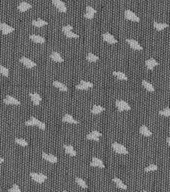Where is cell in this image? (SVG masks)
<instances>
[{"label": "cell", "mask_w": 170, "mask_h": 192, "mask_svg": "<svg viewBox=\"0 0 170 192\" xmlns=\"http://www.w3.org/2000/svg\"><path fill=\"white\" fill-rule=\"evenodd\" d=\"M64 149H65V152H66L68 155L70 156H76V151L74 150V148H73V146H71V145H68V144H65L64 145Z\"/></svg>", "instance_id": "obj_24"}, {"label": "cell", "mask_w": 170, "mask_h": 192, "mask_svg": "<svg viewBox=\"0 0 170 192\" xmlns=\"http://www.w3.org/2000/svg\"><path fill=\"white\" fill-rule=\"evenodd\" d=\"M159 114L161 116H165V117H170V108H165L159 111Z\"/></svg>", "instance_id": "obj_36"}, {"label": "cell", "mask_w": 170, "mask_h": 192, "mask_svg": "<svg viewBox=\"0 0 170 192\" xmlns=\"http://www.w3.org/2000/svg\"><path fill=\"white\" fill-rule=\"evenodd\" d=\"M29 38H30V40H32L33 42H35V43L43 44L44 42H45V38L42 36H39V35L31 34L30 36H29Z\"/></svg>", "instance_id": "obj_19"}, {"label": "cell", "mask_w": 170, "mask_h": 192, "mask_svg": "<svg viewBox=\"0 0 170 192\" xmlns=\"http://www.w3.org/2000/svg\"><path fill=\"white\" fill-rule=\"evenodd\" d=\"M64 192H67V191H64Z\"/></svg>", "instance_id": "obj_46"}, {"label": "cell", "mask_w": 170, "mask_h": 192, "mask_svg": "<svg viewBox=\"0 0 170 192\" xmlns=\"http://www.w3.org/2000/svg\"><path fill=\"white\" fill-rule=\"evenodd\" d=\"M126 42L128 44H129V46L132 48V49L134 50H138V51H141L143 48H142V46L140 45L139 43H138L136 40H133V39H126Z\"/></svg>", "instance_id": "obj_8"}, {"label": "cell", "mask_w": 170, "mask_h": 192, "mask_svg": "<svg viewBox=\"0 0 170 192\" xmlns=\"http://www.w3.org/2000/svg\"><path fill=\"white\" fill-rule=\"evenodd\" d=\"M0 191H1V188H0Z\"/></svg>", "instance_id": "obj_45"}, {"label": "cell", "mask_w": 170, "mask_h": 192, "mask_svg": "<svg viewBox=\"0 0 170 192\" xmlns=\"http://www.w3.org/2000/svg\"><path fill=\"white\" fill-rule=\"evenodd\" d=\"M90 166L92 167H99V168H105V165L102 162V160H100L99 158L97 157H93L91 160V163H90Z\"/></svg>", "instance_id": "obj_12"}, {"label": "cell", "mask_w": 170, "mask_h": 192, "mask_svg": "<svg viewBox=\"0 0 170 192\" xmlns=\"http://www.w3.org/2000/svg\"><path fill=\"white\" fill-rule=\"evenodd\" d=\"M105 110V108H104L103 106H101V105H94L93 107H92L91 109V112L93 113V114H99V113L103 112V111Z\"/></svg>", "instance_id": "obj_28"}, {"label": "cell", "mask_w": 170, "mask_h": 192, "mask_svg": "<svg viewBox=\"0 0 170 192\" xmlns=\"http://www.w3.org/2000/svg\"><path fill=\"white\" fill-rule=\"evenodd\" d=\"M124 16H125V18H126L127 20L133 21V22H139V21H140V18L138 17V16L136 15L134 12H132L131 10H129V9L125 10Z\"/></svg>", "instance_id": "obj_4"}, {"label": "cell", "mask_w": 170, "mask_h": 192, "mask_svg": "<svg viewBox=\"0 0 170 192\" xmlns=\"http://www.w3.org/2000/svg\"><path fill=\"white\" fill-rule=\"evenodd\" d=\"M30 176H31V178L37 183H43L44 181L47 179V176H46V175L41 174V173H36V172H31Z\"/></svg>", "instance_id": "obj_3"}, {"label": "cell", "mask_w": 170, "mask_h": 192, "mask_svg": "<svg viewBox=\"0 0 170 192\" xmlns=\"http://www.w3.org/2000/svg\"><path fill=\"white\" fill-rule=\"evenodd\" d=\"M96 14V10L91 6H87L86 7V13L84 14V17L87 19H93L94 15Z\"/></svg>", "instance_id": "obj_13"}, {"label": "cell", "mask_w": 170, "mask_h": 192, "mask_svg": "<svg viewBox=\"0 0 170 192\" xmlns=\"http://www.w3.org/2000/svg\"><path fill=\"white\" fill-rule=\"evenodd\" d=\"M4 103H5V104H8V105H11V104L19 105L20 104L19 100H17V99L14 98L13 96H10V95H8L5 99H4Z\"/></svg>", "instance_id": "obj_16"}, {"label": "cell", "mask_w": 170, "mask_h": 192, "mask_svg": "<svg viewBox=\"0 0 170 192\" xmlns=\"http://www.w3.org/2000/svg\"><path fill=\"white\" fill-rule=\"evenodd\" d=\"M39 123H40V121H39L37 118H35L34 116H32L30 119L27 120V121L25 122V125H27V126H38Z\"/></svg>", "instance_id": "obj_22"}, {"label": "cell", "mask_w": 170, "mask_h": 192, "mask_svg": "<svg viewBox=\"0 0 170 192\" xmlns=\"http://www.w3.org/2000/svg\"><path fill=\"white\" fill-rule=\"evenodd\" d=\"M166 142H167V144H168L169 146H170V138H167V139H166Z\"/></svg>", "instance_id": "obj_42"}, {"label": "cell", "mask_w": 170, "mask_h": 192, "mask_svg": "<svg viewBox=\"0 0 170 192\" xmlns=\"http://www.w3.org/2000/svg\"><path fill=\"white\" fill-rule=\"evenodd\" d=\"M32 24H33V26H35V27H43V26H45V25H47V22L39 18V19L33 20Z\"/></svg>", "instance_id": "obj_30"}, {"label": "cell", "mask_w": 170, "mask_h": 192, "mask_svg": "<svg viewBox=\"0 0 170 192\" xmlns=\"http://www.w3.org/2000/svg\"><path fill=\"white\" fill-rule=\"evenodd\" d=\"M0 73H1L2 75H4L5 77H7L8 75H9V71H8V69L6 68V67L2 66V65H0Z\"/></svg>", "instance_id": "obj_37"}, {"label": "cell", "mask_w": 170, "mask_h": 192, "mask_svg": "<svg viewBox=\"0 0 170 192\" xmlns=\"http://www.w3.org/2000/svg\"><path fill=\"white\" fill-rule=\"evenodd\" d=\"M158 65H159V63L157 62L154 58H149L145 61V66L148 70H153V68L158 66Z\"/></svg>", "instance_id": "obj_9"}, {"label": "cell", "mask_w": 170, "mask_h": 192, "mask_svg": "<svg viewBox=\"0 0 170 192\" xmlns=\"http://www.w3.org/2000/svg\"><path fill=\"white\" fill-rule=\"evenodd\" d=\"M50 58H51L53 61H55V62H58V63H62L64 61L63 57H62V56L60 55L58 52H52L51 55H50Z\"/></svg>", "instance_id": "obj_20"}, {"label": "cell", "mask_w": 170, "mask_h": 192, "mask_svg": "<svg viewBox=\"0 0 170 192\" xmlns=\"http://www.w3.org/2000/svg\"><path fill=\"white\" fill-rule=\"evenodd\" d=\"M3 162H4V159H3V158H2V157H0V164L3 163Z\"/></svg>", "instance_id": "obj_43"}, {"label": "cell", "mask_w": 170, "mask_h": 192, "mask_svg": "<svg viewBox=\"0 0 170 192\" xmlns=\"http://www.w3.org/2000/svg\"><path fill=\"white\" fill-rule=\"evenodd\" d=\"M53 85L55 86L56 88H58L59 90H61V91H64L66 92L67 90H68V88H67V86L63 84L62 82L60 81H53Z\"/></svg>", "instance_id": "obj_27"}, {"label": "cell", "mask_w": 170, "mask_h": 192, "mask_svg": "<svg viewBox=\"0 0 170 192\" xmlns=\"http://www.w3.org/2000/svg\"><path fill=\"white\" fill-rule=\"evenodd\" d=\"M93 86H94V85H93V83H92V82L82 80V81H81L80 83L77 84L76 88H77L78 90H87V89H90V88H92Z\"/></svg>", "instance_id": "obj_5"}, {"label": "cell", "mask_w": 170, "mask_h": 192, "mask_svg": "<svg viewBox=\"0 0 170 192\" xmlns=\"http://www.w3.org/2000/svg\"><path fill=\"white\" fill-rule=\"evenodd\" d=\"M142 85H143V87L149 92H153L155 90L154 86H153L150 82H148L147 80H142Z\"/></svg>", "instance_id": "obj_26"}, {"label": "cell", "mask_w": 170, "mask_h": 192, "mask_svg": "<svg viewBox=\"0 0 170 192\" xmlns=\"http://www.w3.org/2000/svg\"><path fill=\"white\" fill-rule=\"evenodd\" d=\"M0 29H1V31H2L3 34H9V33H11V32H13L14 31L13 27L9 26V25L6 24V23H4V22L0 23Z\"/></svg>", "instance_id": "obj_10"}, {"label": "cell", "mask_w": 170, "mask_h": 192, "mask_svg": "<svg viewBox=\"0 0 170 192\" xmlns=\"http://www.w3.org/2000/svg\"><path fill=\"white\" fill-rule=\"evenodd\" d=\"M157 169H158V166L155 165V164H151V165L147 166L144 170H145V172H151V171H156Z\"/></svg>", "instance_id": "obj_35"}, {"label": "cell", "mask_w": 170, "mask_h": 192, "mask_svg": "<svg viewBox=\"0 0 170 192\" xmlns=\"http://www.w3.org/2000/svg\"><path fill=\"white\" fill-rule=\"evenodd\" d=\"M65 34V36L67 37V38H79V35L78 34H76V33H74V32H67V33H64Z\"/></svg>", "instance_id": "obj_38"}, {"label": "cell", "mask_w": 170, "mask_h": 192, "mask_svg": "<svg viewBox=\"0 0 170 192\" xmlns=\"http://www.w3.org/2000/svg\"><path fill=\"white\" fill-rule=\"evenodd\" d=\"M42 158L44 160H46V161L50 162V163H56V162H57V160H58L56 156L52 155V154L45 153V152L42 153Z\"/></svg>", "instance_id": "obj_15"}, {"label": "cell", "mask_w": 170, "mask_h": 192, "mask_svg": "<svg viewBox=\"0 0 170 192\" xmlns=\"http://www.w3.org/2000/svg\"><path fill=\"white\" fill-rule=\"evenodd\" d=\"M153 27L156 29L157 31H162L163 29L167 28L168 24L167 23H159V22H153Z\"/></svg>", "instance_id": "obj_25"}, {"label": "cell", "mask_w": 170, "mask_h": 192, "mask_svg": "<svg viewBox=\"0 0 170 192\" xmlns=\"http://www.w3.org/2000/svg\"><path fill=\"white\" fill-rule=\"evenodd\" d=\"M139 132L142 135H144V136H147V137H149V136H151V135H152V132H151L145 125H142L141 127H140Z\"/></svg>", "instance_id": "obj_29"}, {"label": "cell", "mask_w": 170, "mask_h": 192, "mask_svg": "<svg viewBox=\"0 0 170 192\" xmlns=\"http://www.w3.org/2000/svg\"><path fill=\"white\" fill-rule=\"evenodd\" d=\"M112 148L115 152L118 153V154H127L128 153V150L126 149V147H125L124 145L120 144V143L114 142L112 144Z\"/></svg>", "instance_id": "obj_2"}, {"label": "cell", "mask_w": 170, "mask_h": 192, "mask_svg": "<svg viewBox=\"0 0 170 192\" xmlns=\"http://www.w3.org/2000/svg\"><path fill=\"white\" fill-rule=\"evenodd\" d=\"M38 127L40 128L41 130H45V128H46V126H45V123H44V122H41V121H40V123H39Z\"/></svg>", "instance_id": "obj_41"}, {"label": "cell", "mask_w": 170, "mask_h": 192, "mask_svg": "<svg viewBox=\"0 0 170 192\" xmlns=\"http://www.w3.org/2000/svg\"><path fill=\"white\" fill-rule=\"evenodd\" d=\"M100 136H101V133H100L99 131H97V130H93V131L90 132L89 134H87L86 138H87L88 140L98 141L99 140V138H100Z\"/></svg>", "instance_id": "obj_11"}, {"label": "cell", "mask_w": 170, "mask_h": 192, "mask_svg": "<svg viewBox=\"0 0 170 192\" xmlns=\"http://www.w3.org/2000/svg\"><path fill=\"white\" fill-rule=\"evenodd\" d=\"M9 192H21V190L17 184H13V186L9 189Z\"/></svg>", "instance_id": "obj_40"}, {"label": "cell", "mask_w": 170, "mask_h": 192, "mask_svg": "<svg viewBox=\"0 0 170 192\" xmlns=\"http://www.w3.org/2000/svg\"><path fill=\"white\" fill-rule=\"evenodd\" d=\"M15 143L16 144H18V145H20V146H23V147H25V146L28 145V142H27L25 139H22V138H16Z\"/></svg>", "instance_id": "obj_34"}, {"label": "cell", "mask_w": 170, "mask_h": 192, "mask_svg": "<svg viewBox=\"0 0 170 192\" xmlns=\"http://www.w3.org/2000/svg\"><path fill=\"white\" fill-rule=\"evenodd\" d=\"M102 37H103V40L105 42L109 44H116L117 43V40L114 38V36H113L112 34H110V33H104L103 35H102Z\"/></svg>", "instance_id": "obj_14"}, {"label": "cell", "mask_w": 170, "mask_h": 192, "mask_svg": "<svg viewBox=\"0 0 170 192\" xmlns=\"http://www.w3.org/2000/svg\"><path fill=\"white\" fill-rule=\"evenodd\" d=\"M52 3L54 4V6H55V7L57 8L60 12H66L67 11L66 5H65V3L63 1H61V0H52Z\"/></svg>", "instance_id": "obj_6"}, {"label": "cell", "mask_w": 170, "mask_h": 192, "mask_svg": "<svg viewBox=\"0 0 170 192\" xmlns=\"http://www.w3.org/2000/svg\"><path fill=\"white\" fill-rule=\"evenodd\" d=\"M62 121L66 122V123H71V124H78L79 123V122L77 121V120H75L74 118H73V116L70 114H65L63 116V118H62Z\"/></svg>", "instance_id": "obj_18"}, {"label": "cell", "mask_w": 170, "mask_h": 192, "mask_svg": "<svg viewBox=\"0 0 170 192\" xmlns=\"http://www.w3.org/2000/svg\"><path fill=\"white\" fill-rule=\"evenodd\" d=\"M75 181H76V183L79 185V186L81 187V188H84V189H86V188H87V187H88L87 183H86L85 181L83 180L82 178H80V177H77V178L75 179Z\"/></svg>", "instance_id": "obj_33"}, {"label": "cell", "mask_w": 170, "mask_h": 192, "mask_svg": "<svg viewBox=\"0 0 170 192\" xmlns=\"http://www.w3.org/2000/svg\"><path fill=\"white\" fill-rule=\"evenodd\" d=\"M32 7L31 6V4H29V3H27V2H25V1H23V2H21V3L18 5V10L19 11H21V12H25V11H27V10H29L30 8Z\"/></svg>", "instance_id": "obj_21"}, {"label": "cell", "mask_w": 170, "mask_h": 192, "mask_svg": "<svg viewBox=\"0 0 170 192\" xmlns=\"http://www.w3.org/2000/svg\"><path fill=\"white\" fill-rule=\"evenodd\" d=\"M29 96H30V98H31V100H32V102H33V104L34 105H39L40 104V102H41V96L39 95L38 93H30L29 94Z\"/></svg>", "instance_id": "obj_17"}, {"label": "cell", "mask_w": 170, "mask_h": 192, "mask_svg": "<svg viewBox=\"0 0 170 192\" xmlns=\"http://www.w3.org/2000/svg\"><path fill=\"white\" fill-rule=\"evenodd\" d=\"M20 62H21L25 67H27V68H34V67L36 66V63L33 62L32 60H30V59L27 57H21L20 58Z\"/></svg>", "instance_id": "obj_7"}, {"label": "cell", "mask_w": 170, "mask_h": 192, "mask_svg": "<svg viewBox=\"0 0 170 192\" xmlns=\"http://www.w3.org/2000/svg\"><path fill=\"white\" fill-rule=\"evenodd\" d=\"M115 105H116L118 111H120V112H122V111H129L131 109L130 105L124 100H116L115 101Z\"/></svg>", "instance_id": "obj_1"}, {"label": "cell", "mask_w": 170, "mask_h": 192, "mask_svg": "<svg viewBox=\"0 0 170 192\" xmlns=\"http://www.w3.org/2000/svg\"><path fill=\"white\" fill-rule=\"evenodd\" d=\"M143 192H148V191H143Z\"/></svg>", "instance_id": "obj_44"}, {"label": "cell", "mask_w": 170, "mask_h": 192, "mask_svg": "<svg viewBox=\"0 0 170 192\" xmlns=\"http://www.w3.org/2000/svg\"><path fill=\"white\" fill-rule=\"evenodd\" d=\"M113 182L116 184V186L118 187V188L122 189V190H126L127 189V186L120 180V179L118 178V177H114V178H113Z\"/></svg>", "instance_id": "obj_23"}, {"label": "cell", "mask_w": 170, "mask_h": 192, "mask_svg": "<svg viewBox=\"0 0 170 192\" xmlns=\"http://www.w3.org/2000/svg\"><path fill=\"white\" fill-rule=\"evenodd\" d=\"M113 75H114L115 77H117L119 80H127L128 77L126 74H124L123 72H119V71H114L113 72Z\"/></svg>", "instance_id": "obj_31"}, {"label": "cell", "mask_w": 170, "mask_h": 192, "mask_svg": "<svg viewBox=\"0 0 170 192\" xmlns=\"http://www.w3.org/2000/svg\"><path fill=\"white\" fill-rule=\"evenodd\" d=\"M73 30V26L72 25H65V26L62 27V32L67 33V32H71Z\"/></svg>", "instance_id": "obj_39"}, {"label": "cell", "mask_w": 170, "mask_h": 192, "mask_svg": "<svg viewBox=\"0 0 170 192\" xmlns=\"http://www.w3.org/2000/svg\"><path fill=\"white\" fill-rule=\"evenodd\" d=\"M86 59H87L88 62H96V61H98V59H99V57H98L97 55H95V54L93 53H88L87 56H86Z\"/></svg>", "instance_id": "obj_32"}]
</instances>
